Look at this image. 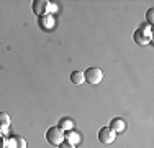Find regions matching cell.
<instances>
[{"mask_svg":"<svg viewBox=\"0 0 154 148\" xmlns=\"http://www.w3.org/2000/svg\"><path fill=\"white\" fill-rule=\"evenodd\" d=\"M46 140L49 145L59 146L62 142H64V132L61 130L59 127H49L46 132Z\"/></svg>","mask_w":154,"mask_h":148,"instance_id":"1","label":"cell"},{"mask_svg":"<svg viewBox=\"0 0 154 148\" xmlns=\"http://www.w3.org/2000/svg\"><path fill=\"white\" fill-rule=\"evenodd\" d=\"M84 79H85V82L92 84V86H97V84H100L102 79H103V72L98 68H89L84 72Z\"/></svg>","mask_w":154,"mask_h":148,"instance_id":"2","label":"cell"},{"mask_svg":"<svg viewBox=\"0 0 154 148\" xmlns=\"http://www.w3.org/2000/svg\"><path fill=\"white\" fill-rule=\"evenodd\" d=\"M31 8H33V13L35 15H38V17H46V15L53 10V5H51L48 0H35Z\"/></svg>","mask_w":154,"mask_h":148,"instance_id":"3","label":"cell"},{"mask_svg":"<svg viewBox=\"0 0 154 148\" xmlns=\"http://www.w3.org/2000/svg\"><path fill=\"white\" fill-rule=\"evenodd\" d=\"M116 140V133L112 130L110 127H102L98 130V142L103 143V145H110Z\"/></svg>","mask_w":154,"mask_h":148,"instance_id":"4","label":"cell"},{"mask_svg":"<svg viewBox=\"0 0 154 148\" xmlns=\"http://www.w3.org/2000/svg\"><path fill=\"white\" fill-rule=\"evenodd\" d=\"M134 41H136L138 44H148L149 41H151V31H149L148 28H144V27L138 28L136 31H134Z\"/></svg>","mask_w":154,"mask_h":148,"instance_id":"5","label":"cell"},{"mask_svg":"<svg viewBox=\"0 0 154 148\" xmlns=\"http://www.w3.org/2000/svg\"><path fill=\"white\" fill-rule=\"evenodd\" d=\"M110 128H112L115 133H118V132H123L125 128H126V124H125L123 118L115 117V118H112V122H110Z\"/></svg>","mask_w":154,"mask_h":148,"instance_id":"6","label":"cell"},{"mask_svg":"<svg viewBox=\"0 0 154 148\" xmlns=\"http://www.w3.org/2000/svg\"><path fill=\"white\" fill-rule=\"evenodd\" d=\"M10 115L5 112H0V133H5L10 127Z\"/></svg>","mask_w":154,"mask_h":148,"instance_id":"7","label":"cell"},{"mask_svg":"<svg viewBox=\"0 0 154 148\" xmlns=\"http://www.w3.org/2000/svg\"><path fill=\"white\" fill-rule=\"evenodd\" d=\"M64 140L69 143H72V145H77V143L80 142V135L74 130H67V132H64Z\"/></svg>","mask_w":154,"mask_h":148,"instance_id":"8","label":"cell"},{"mask_svg":"<svg viewBox=\"0 0 154 148\" xmlns=\"http://www.w3.org/2000/svg\"><path fill=\"white\" fill-rule=\"evenodd\" d=\"M71 82L75 84V86H79V84H84V82H85V79H84V72L74 71V72L71 74Z\"/></svg>","mask_w":154,"mask_h":148,"instance_id":"9","label":"cell"},{"mask_svg":"<svg viewBox=\"0 0 154 148\" xmlns=\"http://www.w3.org/2000/svg\"><path fill=\"white\" fill-rule=\"evenodd\" d=\"M57 127H59L62 132H67V130H72L74 124H72L71 118H61V120H59V125H57Z\"/></svg>","mask_w":154,"mask_h":148,"instance_id":"10","label":"cell"},{"mask_svg":"<svg viewBox=\"0 0 154 148\" xmlns=\"http://www.w3.org/2000/svg\"><path fill=\"white\" fill-rule=\"evenodd\" d=\"M39 23H41V27L48 30L49 27H53L54 25V20H53V17H49V15H46V17H41V20H39Z\"/></svg>","mask_w":154,"mask_h":148,"instance_id":"11","label":"cell"},{"mask_svg":"<svg viewBox=\"0 0 154 148\" xmlns=\"http://www.w3.org/2000/svg\"><path fill=\"white\" fill-rule=\"evenodd\" d=\"M15 138V148H26V140L23 137H13Z\"/></svg>","mask_w":154,"mask_h":148,"instance_id":"12","label":"cell"},{"mask_svg":"<svg viewBox=\"0 0 154 148\" xmlns=\"http://www.w3.org/2000/svg\"><path fill=\"white\" fill-rule=\"evenodd\" d=\"M57 148H75V145H72V143H69V142H66V140H64V142H62Z\"/></svg>","mask_w":154,"mask_h":148,"instance_id":"13","label":"cell"},{"mask_svg":"<svg viewBox=\"0 0 154 148\" xmlns=\"http://www.w3.org/2000/svg\"><path fill=\"white\" fill-rule=\"evenodd\" d=\"M5 142H7V137L3 133H0V148H5Z\"/></svg>","mask_w":154,"mask_h":148,"instance_id":"14","label":"cell"},{"mask_svg":"<svg viewBox=\"0 0 154 148\" xmlns=\"http://www.w3.org/2000/svg\"><path fill=\"white\" fill-rule=\"evenodd\" d=\"M148 21H149L151 25H152V21H154V18H152V8L148 10Z\"/></svg>","mask_w":154,"mask_h":148,"instance_id":"15","label":"cell"}]
</instances>
